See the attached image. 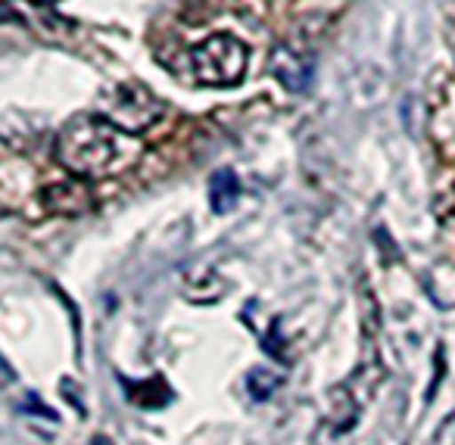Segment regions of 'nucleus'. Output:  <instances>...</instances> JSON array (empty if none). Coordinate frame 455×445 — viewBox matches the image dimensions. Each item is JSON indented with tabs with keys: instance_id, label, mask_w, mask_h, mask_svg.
Wrapping results in <instances>:
<instances>
[{
	"instance_id": "f03ea898",
	"label": "nucleus",
	"mask_w": 455,
	"mask_h": 445,
	"mask_svg": "<svg viewBox=\"0 0 455 445\" xmlns=\"http://www.w3.org/2000/svg\"><path fill=\"white\" fill-rule=\"evenodd\" d=\"M247 44L235 35H209L190 51L194 78L206 88H235L247 72Z\"/></svg>"
},
{
	"instance_id": "7ed1b4c3",
	"label": "nucleus",
	"mask_w": 455,
	"mask_h": 445,
	"mask_svg": "<svg viewBox=\"0 0 455 445\" xmlns=\"http://www.w3.org/2000/svg\"><path fill=\"white\" fill-rule=\"evenodd\" d=\"M97 115H103V119L113 128H119V131L138 138V134H144L147 128L159 122V115H163V100L138 82L116 84V88H107L100 94V113Z\"/></svg>"
},
{
	"instance_id": "f257e3e1",
	"label": "nucleus",
	"mask_w": 455,
	"mask_h": 445,
	"mask_svg": "<svg viewBox=\"0 0 455 445\" xmlns=\"http://www.w3.org/2000/svg\"><path fill=\"white\" fill-rule=\"evenodd\" d=\"M57 163L76 178H113L119 171L132 169L144 153V144L132 134L109 125L103 115L82 113L69 119L57 134Z\"/></svg>"
},
{
	"instance_id": "20e7f679",
	"label": "nucleus",
	"mask_w": 455,
	"mask_h": 445,
	"mask_svg": "<svg viewBox=\"0 0 455 445\" xmlns=\"http://www.w3.org/2000/svg\"><path fill=\"white\" fill-rule=\"evenodd\" d=\"M272 75L284 84V91L291 94H306L312 88V78H315V63L312 57H306L303 51L291 44H281L272 53Z\"/></svg>"
},
{
	"instance_id": "423d86ee",
	"label": "nucleus",
	"mask_w": 455,
	"mask_h": 445,
	"mask_svg": "<svg viewBox=\"0 0 455 445\" xmlns=\"http://www.w3.org/2000/svg\"><path fill=\"white\" fill-rule=\"evenodd\" d=\"M281 383H284V377L275 374V370L266 368V364H259V368H253L247 374V389H250V395H253L256 401H266L268 395L281 386Z\"/></svg>"
},
{
	"instance_id": "39448f33",
	"label": "nucleus",
	"mask_w": 455,
	"mask_h": 445,
	"mask_svg": "<svg viewBox=\"0 0 455 445\" xmlns=\"http://www.w3.org/2000/svg\"><path fill=\"white\" fill-rule=\"evenodd\" d=\"M241 203V181H237L235 169H219L209 178V206L215 215L235 212V206Z\"/></svg>"
}]
</instances>
